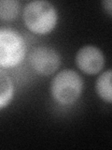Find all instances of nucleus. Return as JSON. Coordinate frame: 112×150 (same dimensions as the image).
Instances as JSON below:
<instances>
[{"label":"nucleus","instance_id":"20e7f679","mask_svg":"<svg viewBox=\"0 0 112 150\" xmlns=\"http://www.w3.org/2000/svg\"><path fill=\"white\" fill-rule=\"evenodd\" d=\"M29 63L36 72L48 76L59 69L61 58L54 49L48 46H39L32 50L29 55Z\"/></svg>","mask_w":112,"mask_h":150},{"label":"nucleus","instance_id":"1a4fd4ad","mask_svg":"<svg viewBox=\"0 0 112 150\" xmlns=\"http://www.w3.org/2000/svg\"><path fill=\"white\" fill-rule=\"evenodd\" d=\"M103 6H104L105 9L106 11V12L108 13V15H111L112 12V2L111 0H106V1H103Z\"/></svg>","mask_w":112,"mask_h":150},{"label":"nucleus","instance_id":"7ed1b4c3","mask_svg":"<svg viewBox=\"0 0 112 150\" xmlns=\"http://www.w3.org/2000/svg\"><path fill=\"white\" fill-rule=\"evenodd\" d=\"M25 53V41L20 33L11 28H0V68L16 67Z\"/></svg>","mask_w":112,"mask_h":150},{"label":"nucleus","instance_id":"6e6552de","mask_svg":"<svg viewBox=\"0 0 112 150\" xmlns=\"http://www.w3.org/2000/svg\"><path fill=\"white\" fill-rule=\"evenodd\" d=\"M20 13V2L17 0H0V20L10 22Z\"/></svg>","mask_w":112,"mask_h":150},{"label":"nucleus","instance_id":"f257e3e1","mask_svg":"<svg viewBox=\"0 0 112 150\" xmlns=\"http://www.w3.org/2000/svg\"><path fill=\"white\" fill-rule=\"evenodd\" d=\"M22 18L31 32L37 35H46L54 29L58 21V13L51 3L36 0L24 7Z\"/></svg>","mask_w":112,"mask_h":150},{"label":"nucleus","instance_id":"423d86ee","mask_svg":"<svg viewBox=\"0 0 112 150\" xmlns=\"http://www.w3.org/2000/svg\"><path fill=\"white\" fill-rule=\"evenodd\" d=\"M14 95V86L10 77L0 69V109L10 103Z\"/></svg>","mask_w":112,"mask_h":150},{"label":"nucleus","instance_id":"0eeeda50","mask_svg":"<svg viewBox=\"0 0 112 150\" xmlns=\"http://www.w3.org/2000/svg\"><path fill=\"white\" fill-rule=\"evenodd\" d=\"M111 69H107L103 72L96 81V92L103 100L111 103L112 101V87H111Z\"/></svg>","mask_w":112,"mask_h":150},{"label":"nucleus","instance_id":"f03ea898","mask_svg":"<svg viewBox=\"0 0 112 150\" xmlns=\"http://www.w3.org/2000/svg\"><path fill=\"white\" fill-rule=\"evenodd\" d=\"M83 81L73 69H64L53 78L50 92L53 100L62 105H71L80 97Z\"/></svg>","mask_w":112,"mask_h":150},{"label":"nucleus","instance_id":"39448f33","mask_svg":"<svg viewBox=\"0 0 112 150\" xmlns=\"http://www.w3.org/2000/svg\"><path fill=\"white\" fill-rule=\"evenodd\" d=\"M76 64L85 74L94 75L99 73L104 68L105 56L99 48L92 45H86L78 51Z\"/></svg>","mask_w":112,"mask_h":150}]
</instances>
